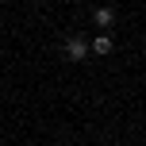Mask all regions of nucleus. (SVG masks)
<instances>
[{"label": "nucleus", "instance_id": "obj_1", "mask_svg": "<svg viewBox=\"0 0 146 146\" xmlns=\"http://www.w3.org/2000/svg\"><path fill=\"white\" fill-rule=\"evenodd\" d=\"M88 50H92V42H85L81 35H69V42H66V58L69 62H85Z\"/></svg>", "mask_w": 146, "mask_h": 146}, {"label": "nucleus", "instance_id": "obj_2", "mask_svg": "<svg viewBox=\"0 0 146 146\" xmlns=\"http://www.w3.org/2000/svg\"><path fill=\"white\" fill-rule=\"evenodd\" d=\"M92 23H96V27H100V31H108L111 23H115V12H111V8H96V15H92Z\"/></svg>", "mask_w": 146, "mask_h": 146}, {"label": "nucleus", "instance_id": "obj_3", "mask_svg": "<svg viewBox=\"0 0 146 146\" xmlns=\"http://www.w3.org/2000/svg\"><path fill=\"white\" fill-rule=\"evenodd\" d=\"M111 46H115V42H111L108 35H100V38H92V54H111Z\"/></svg>", "mask_w": 146, "mask_h": 146}]
</instances>
